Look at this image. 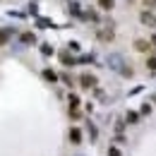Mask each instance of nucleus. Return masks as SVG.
<instances>
[{"label":"nucleus","instance_id":"obj_7","mask_svg":"<svg viewBox=\"0 0 156 156\" xmlns=\"http://www.w3.org/2000/svg\"><path fill=\"white\" fill-rule=\"evenodd\" d=\"M7 36H10L7 31H0V46H5V43H7Z\"/></svg>","mask_w":156,"mask_h":156},{"label":"nucleus","instance_id":"obj_4","mask_svg":"<svg viewBox=\"0 0 156 156\" xmlns=\"http://www.w3.org/2000/svg\"><path fill=\"white\" fill-rule=\"evenodd\" d=\"M98 5H101L103 10H111V7H113V0H98Z\"/></svg>","mask_w":156,"mask_h":156},{"label":"nucleus","instance_id":"obj_10","mask_svg":"<svg viewBox=\"0 0 156 156\" xmlns=\"http://www.w3.org/2000/svg\"><path fill=\"white\" fill-rule=\"evenodd\" d=\"M149 67H151V70H156V58H151V60H149Z\"/></svg>","mask_w":156,"mask_h":156},{"label":"nucleus","instance_id":"obj_6","mask_svg":"<svg viewBox=\"0 0 156 156\" xmlns=\"http://www.w3.org/2000/svg\"><path fill=\"white\" fill-rule=\"evenodd\" d=\"M43 77L48 79V82H55V72H51V70H46V72H43Z\"/></svg>","mask_w":156,"mask_h":156},{"label":"nucleus","instance_id":"obj_3","mask_svg":"<svg viewBox=\"0 0 156 156\" xmlns=\"http://www.w3.org/2000/svg\"><path fill=\"white\" fill-rule=\"evenodd\" d=\"M70 137H72V142H75V144H77V142H82V139H79V137H82V132H79L77 127H75V130L70 132Z\"/></svg>","mask_w":156,"mask_h":156},{"label":"nucleus","instance_id":"obj_5","mask_svg":"<svg viewBox=\"0 0 156 156\" xmlns=\"http://www.w3.org/2000/svg\"><path fill=\"white\" fill-rule=\"evenodd\" d=\"M135 48H137V51H149V43H147V41H137Z\"/></svg>","mask_w":156,"mask_h":156},{"label":"nucleus","instance_id":"obj_2","mask_svg":"<svg viewBox=\"0 0 156 156\" xmlns=\"http://www.w3.org/2000/svg\"><path fill=\"white\" fill-rule=\"evenodd\" d=\"M142 22H144V24H149V27H151V24H154V15H147V12H144V15H142Z\"/></svg>","mask_w":156,"mask_h":156},{"label":"nucleus","instance_id":"obj_9","mask_svg":"<svg viewBox=\"0 0 156 156\" xmlns=\"http://www.w3.org/2000/svg\"><path fill=\"white\" fill-rule=\"evenodd\" d=\"M127 122H137V113H127Z\"/></svg>","mask_w":156,"mask_h":156},{"label":"nucleus","instance_id":"obj_1","mask_svg":"<svg viewBox=\"0 0 156 156\" xmlns=\"http://www.w3.org/2000/svg\"><path fill=\"white\" fill-rule=\"evenodd\" d=\"M79 82H82V87H84V89H89V87H94V84H96V77H94V75H82Z\"/></svg>","mask_w":156,"mask_h":156},{"label":"nucleus","instance_id":"obj_8","mask_svg":"<svg viewBox=\"0 0 156 156\" xmlns=\"http://www.w3.org/2000/svg\"><path fill=\"white\" fill-rule=\"evenodd\" d=\"M77 103H79V98H77V96H70V108H72V111L77 108Z\"/></svg>","mask_w":156,"mask_h":156}]
</instances>
